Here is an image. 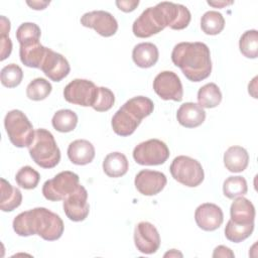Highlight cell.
Masks as SVG:
<instances>
[{
  "instance_id": "cell-1",
  "label": "cell",
  "mask_w": 258,
  "mask_h": 258,
  "mask_svg": "<svg viewBox=\"0 0 258 258\" xmlns=\"http://www.w3.org/2000/svg\"><path fill=\"white\" fill-rule=\"evenodd\" d=\"M12 226L18 236L38 235L45 241L59 239L64 229L60 217L45 208H34L20 213L14 218Z\"/></svg>"
},
{
  "instance_id": "cell-2",
  "label": "cell",
  "mask_w": 258,
  "mask_h": 258,
  "mask_svg": "<svg viewBox=\"0 0 258 258\" xmlns=\"http://www.w3.org/2000/svg\"><path fill=\"white\" fill-rule=\"evenodd\" d=\"M171 60L191 82H201L212 73L210 48L204 42L177 43L171 51Z\"/></svg>"
},
{
  "instance_id": "cell-3",
  "label": "cell",
  "mask_w": 258,
  "mask_h": 258,
  "mask_svg": "<svg viewBox=\"0 0 258 258\" xmlns=\"http://www.w3.org/2000/svg\"><path fill=\"white\" fill-rule=\"evenodd\" d=\"M32 160L42 168H52L60 160V150L53 135L46 129H36L28 146Z\"/></svg>"
},
{
  "instance_id": "cell-4",
  "label": "cell",
  "mask_w": 258,
  "mask_h": 258,
  "mask_svg": "<svg viewBox=\"0 0 258 258\" xmlns=\"http://www.w3.org/2000/svg\"><path fill=\"white\" fill-rule=\"evenodd\" d=\"M4 127L10 142L19 148L28 147L31 143L34 130L33 126L20 110L9 111L4 118Z\"/></svg>"
},
{
  "instance_id": "cell-5",
  "label": "cell",
  "mask_w": 258,
  "mask_h": 258,
  "mask_svg": "<svg viewBox=\"0 0 258 258\" xmlns=\"http://www.w3.org/2000/svg\"><path fill=\"white\" fill-rule=\"evenodd\" d=\"M169 170L176 181L188 187L200 185L205 178L202 164L197 159L185 155L175 157L170 164Z\"/></svg>"
},
{
  "instance_id": "cell-6",
  "label": "cell",
  "mask_w": 258,
  "mask_h": 258,
  "mask_svg": "<svg viewBox=\"0 0 258 258\" xmlns=\"http://www.w3.org/2000/svg\"><path fill=\"white\" fill-rule=\"evenodd\" d=\"M79 181L80 178L77 173L70 170L61 171L43 183L42 195L51 202L63 201L79 187Z\"/></svg>"
},
{
  "instance_id": "cell-7",
  "label": "cell",
  "mask_w": 258,
  "mask_h": 258,
  "mask_svg": "<svg viewBox=\"0 0 258 258\" xmlns=\"http://www.w3.org/2000/svg\"><path fill=\"white\" fill-rule=\"evenodd\" d=\"M166 26L164 13L159 5L148 7L133 22L132 31L139 38H147L162 31Z\"/></svg>"
},
{
  "instance_id": "cell-8",
  "label": "cell",
  "mask_w": 258,
  "mask_h": 258,
  "mask_svg": "<svg viewBox=\"0 0 258 258\" xmlns=\"http://www.w3.org/2000/svg\"><path fill=\"white\" fill-rule=\"evenodd\" d=\"M169 157L167 145L159 139L139 143L133 150V158L140 165H160Z\"/></svg>"
},
{
  "instance_id": "cell-9",
  "label": "cell",
  "mask_w": 258,
  "mask_h": 258,
  "mask_svg": "<svg viewBox=\"0 0 258 258\" xmlns=\"http://www.w3.org/2000/svg\"><path fill=\"white\" fill-rule=\"evenodd\" d=\"M98 94V87L89 80L75 79L63 89L64 100L83 107H93Z\"/></svg>"
},
{
  "instance_id": "cell-10",
  "label": "cell",
  "mask_w": 258,
  "mask_h": 258,
  "mask_svg": "<svg viewBox=\"0 0 258 258\" xmlns=\"http://www.w3.org/2000/svg\"><path fill=\"white\" fill-rule=\"evenodd\" d=\"M153 90L162 100L175 102L182 100L183 90L180 79L171 71H163L154 78Z\"/></svg>"
},
{
  "instance_id": "cell-11",
  "label": "cell",
  "mask_w": 258,
  "mask_h": 258,
  "mask_svg": "<svg viewBox=\"0 0 258 258\" xmlns=\"http://www.w3.org/2000/svg\"><path fill=\"white\" fill-rule=\"evenodd\" d=\"M81 24L85 27L93 28L104 37H110L118 30L116 18L111 13L104 10H95L85 13L81 17Z\"/></svg>"
},
{
  "instance_id": "cell-12",
  "label": "cell",
  "mask_w": 258,
  "mask_h": 258,
  "mask_svg": "<svg viewBox=\"0 0 258 258\" xmlns=\"http://www.w3.org/2000/svg\"><path fill=\"white\" fill-rule=\"evenodd\" d=\"M62 208L66 216L71 221H84L88 217L90 212L87 189L80 184L79 187L73 194L69 195L63 200Z\"/></svg>"
},
{
  "instance_id": "cell-13",
  "label": "cell",
  "mask_w": 258,
  "mask_h": 258,
  "mask_svg": "<svg viewBox=\"0 0 258 258\" xmlns=\"http://www.w3.org/2000/svg\"><path fill=\"white\" fill-rule=\"evenodd\" d=\"M134 243L139 252L153 254L159 249L160 236L151 223L140 222L134 229Z\"/></svg>"
},
{
  "instance_id": "cell-14",
  "label": "cell",
  "mask_w": 258,
  "mask_h": 258,
  "mask_svg": "<svg viewBox=\"0 0 258 258\" xmlns=\"http://www.w3.org/2000/svg\"><path fill=\"white\" fill-rule=\"evenodd\" d=\"M167 178L164 173L156 170L143 169L135 176V187L143 196H155L166 185Z\"/></svg>"
},
{
  "instance_id": "cell-15",
  "label": "cell",
  "mask_w": 258,
  "mask_h": 258,
  "mask_svg": "<svg viewBox=\"0 0 258 258\" xmlns=\"http://www.w3.org/2000/svg\"><path fill=\"white\" fill-rule=\"evenodd\" d=\"M40 70L51 81L60 82L70 74L71 67L68 59L62 54L48 48L40 66Z\"/></svg>"
},
{
  "instance_id": "cell-16",
  "label": "cell",
  "mask_w": 258,
  "mask_h": 258,
  "mask_svg": "<svg viewBox=\"0 0 258 258\" xmlns=\"http://www.w3.org/2000/svg\"><path fill=\"white\" fill-rule=\"evenodd\" d=\"M195 220L202 230L215 231L222 225L224 214L219 206L212 203H205L197 208Z\"/></svg>"
},
{
  "instance_id": "cell-17",
  "label": "cell",
  "mask_w": 258,
  "mask_h": 258,
  "mask_svg": "<svg viewBox=\"0 0 258 258\" xmlns=\"http://www.w3.org/2000/svg\"><path fill=\"white\" fill-rule=\"evenodd\" d=\"M161 9L166 18V24L169 28L173 30H181L187 27L190 22V12L189 10L181 5L172 2H160Z\"/></svg>"
},
{
  "instance_id": "cell-18",
  "label": "cell",
  "mask_w": 258,
  "mask_h": 258,
  "mask_svg": "<svg viewBox=\"0 0 258 258\" xmlns=\"http://www.w3.org/2000/svg\"><path fill=\"white\" fill-rule=\"evenodd\" d=\"M178 123L185 128H196L202 125L206 119V112L199 104L186 102L180 105L176 112Z\"/></svg>"
},
{
  "instance_id": "cell-19",
  "label": "cell",
  "mask_w": 258,
  "mask_h": 258,
  "mask_svg": "<svg viewBox=\"0 0 258 258\" xmlns=\"http://www.w3.org/2000/svg\"><path fill=\"white\" fill-rule=\"evenodd\" d=\"M68 156L72 163L86 165L93 161L95 157V147L86 139H77L70 143L68 147Z\"/></svg>"
},
{
  "instance_id": "cell-20",
  "label": "cell",
  "mask_w": 258,
  "mask_h": 258,
  "mask_svg": "<svg viewBox=\"0 0 258 258\" xmlns=\"http://www.w3.org/2000/svg\"><path fill=\"white\" fill-rule=\"evenodd\" d=\"M141 121L138 120L132 113L126 110L123 106L114 114L111 125L113 131L119 136H129L134 133Z\"/></svg>"
},
{
  "instance_id": "cell-21",
  "label": "cell",
  "mask_w": 258,
  "mask_h": 258,
  "mask_svg": "<svg viewBox=\"0 0 258 258\" xmlns=\"http://www.w3.org/2000/svg\"><path fill=\"white\" fill-rule=\"evenodd\" d=\"M47 50L48 47L43 46L39 41L21 44L19 48L20 60L28 68L40 69Z\"/></svg>"
},
{
  "instance_id": "cell-22",
  "label": "cell",
  "mask_w": 258,
  "mask_h": 258,
  "mask_svg": "<svg viewBox=\"0 0 258 258\" xmlns=\"http://www.w3.org/2000/svg\"><path fill=\"white\" fill-rule=\"evenodd\" d=\"M158 56V48L152 42L138 43L132 50V59L134 63L142 69L153 67L157 62Z\"/></svg>"
},
{
  "instance_id": "cell-23",
  "label": "cell",
  "mask_w": 258,
  "mask_h": 258,
  "mask_svg": "<svg viewBox=\"0 0 258 258\" xmlns=\"http://www.w3.org/2000/svg\"><path fill=\"white\" fill-rule=\"evenodd\" d=\"M231 220L237 224H251L255 219L253 204L243 196L235 198L230 208Z\"/></svg>"
},
{
  "instance_id": "cell-24",
  "label": "cell",
  "mask_w": 258,
  "mask_h": 258,
  "mask_svg": "<svg viewBox=\"0 0 258 258\" xmlns=\"http://www.w3.org/2000/svg\"><path fill=\"white\" fill-rule=\"evenodd\" d=\"M248 163L249 154L242 146H231L224 153L225 167L231 172H242L247 168Z\"/></svg>"
},
{
  "instance_id": "cell-25",
  "label": "cell",
  "mask_w": 258,
  "mask_h": 258,
  "mask_svg": "<svg viewBox=\"0 0 258 258\" xmlns=\"http://www.w3.org/2000/svg\"><path fill=\"white\" fill-rule=\"evenodd\" d=\"M127 157L121 152H111L104 158L103 170L109 177H121L128 171Z\"/></svg>"
},
{
  "instance_id": "cell-26",
  "label": "cell",
  "mask_w": 258,
  "mask_h": 258,
  "mask_svg": "<svg viewBox=\"0 0 258 258\" xmlns=\"http://www.w3.org/2000/svg\"><path fill=\"white\" fill-rule=\"evenodd\" d=\"M22 194L5 178H1L0 209L3 212H12L21 205Z\"/></svg>"
},
{
  "instance_id": "cell-27",
  "label": "cell",
  "mask_w": 258,
  "mask_h": 258,
  "mask_svg": "<svg viewBox=\"0 0 258 258\" xmlns=\"http://www.w3.org/2000/svg\"><path fill=\"white\" fill-rule=\"evenodd\" d=\"M123 107L132 113L138 120L142 121L145 117L149 116L153 112L154 104L147 97L137 96L125 102Z\"/></svg>"
},
{
  "instance_id": "cell-28",
  "label": "cell",
  "mask_w": 258,
  "mask_h": 258,
  "mask_svg": "<svg viewBox=\"0 0 258 258\" xmlns=\"http://www.w3.org/2000/svg\"><path fill=\"white\" fill-rule=\"evenodd\" d=\"M198 102L202 108H215L222 101V93L215 83H208L198 92Z\"/></svg>"
},
{
  "instance_id": "cell-29",
  "label": "cell",
  "mask_w": 258,
  "mask_h": 258,
  "mask_svg": "<svg viewBox=\"0 0 258 258\" xmlns=\"http://www.w3.org/2000/svg\"><path fill=\"white\" fill-rule=\"evenodd\" d=\"M51 124L53 128L62 133L73 131L78 124L77 114L70 109H61L54 113Z\"/></svg>"
},
{
  "instance_id": "cell-30",
  "label": "cell",
  "mask_w": 258,
  "mask_h": 258,
  "mask_svg": "<svg viewBox=\"0 0 258 258\" xmlns=\"http://www.w3.org/2000/svg\"><path fill=\"white\" fill-rule=\"evenodd\" d=\"M225 27L224 16L218 11H207L201 18V28L208 35H217Z\"/></svg>"
},
{
  "instance_id": "cell-31",
  "label": "cell",
  "mask_w": 258,
  "mask_h": 258,
  "mask_svg": "<svg viewBox=\"0 0 258 258\" xmlns=\"http://www.w3.org/2000/svg\"><path fill=\"white\" fill-rule=\"evenodd\" d=\"M254 230V223L251 224H237L231 219L228 221L225 228L226 238L234 243H240L251 236Z\"/></svg>"
},
{
  "instance_id": "cell-32",
  "label": "cell",
  "mask_w": 258,
  "mask_h": 258,
  "mask_svg": "<svg viewBox=\"0 0 258 258\" xmlns=\"http://www.w3.org/2000/svg\"><path fill=\"white\" fill-rule=\"evenodd\" d=\"M239 48L245 57L256 58L258 56V32L256 29L247 30L241 35Z\"/></svg>"
},
{
  "instance_id": "cell-33",
  "label": "cell",
  "mask_w": 258,
  "mask_h": 258,
  "mask_svg": "<svg viewBox=\"0 0 258 258\" xmlns=\"http://www.w3.org/2000/svg\"><path fill=\"white\" fill-rule=\"evenodd\" d=\"M51 84L43 78H36L26 87V96L32 101H41L51 93Z\"/></svg>"
},
{
  "instance_id": "cell-34",
  "label": "cell",
  "mask_w": 258,
  "mask_h": 258,
  "mask_svg": "<svg viewBox=\"0 0 258 258\" xmlns=\"http://www.w3.org/2000/svg\"><path fill=\"white\" fill-rule=\"evenodd\" d=\"M247 181L243 176H229L223 183V192L228 199H235L237 197L247 194Z\"/></svg>"
},
{
  "instance_id": "cell-35",
  "label": "cell",
  "mask_w": 258,
  "mask_h": 258,
  "mask_svg": "<svg viewBox=\"0 0 258 258\" xmlns=\"http://www.w3.org/2000/svg\"><path fill=\"white\" fill-rule=\"evenodd\" d=\"M39 179H40L39 173L29 165L21 167L15 175L16 183L20 187L25 189L35 188L39 182Z\"/></svg>"
},
{
  "instance_id": "cell-36",
  "label": "cell",
  "mask_w": 258,
  "mask_h": 258,
  "mask_svg": "<svg viewBox=\"0 0 258 258\" xmlns=\"http://www.w3.org/2000/svg\"><path fill=\"white\" fill-rule=\"evenodd\" d=\"M1 83L6 88H15L23 79L22 69L16 63H9L1 70Z\"/></svg>"
},
{
  "instance_id": "cell-37",
  "label": "cell",
  "mask_w": 258,
  "mask_h": 258,
  "mask_svg": "<svg viewBox=\"0 0 258 258\" xmlns=\"http://www.w3.org/2000/svg\"><path fill=\"white\" fill-rule=\"evenodd\" d=\"M40 34L41 31L37 24L33 22H24L16 30V39L21 45L29 42L39 41Z\"/></svg>"
},
{
  "instance_id": "cell-38",
  "label": "cell",
  "mask_w": 258,
  "mask_h": 258,
  "mask_svg": "<svg viewBox=\"0 0 258 258\" xmlns=\"http://www.w3.org/2000/svg\"><path fill=\"white\" fill-rule=\"evenodd\" d=\"M115 103L113 92L106 87H98V94L93 109L97 112H106L110 110Z\"/></svg>"
},
{
  "instance_id": "cell-39",
  "label": "cell",
  "mask_w": 258,
  "mask_h": 258,
  "mask_svg": "<svg viewBox=\"0 0 258 258\" xmlns=\"http://www.w3.org/2000/svg\"><path fill=\"white\" fill-rule=\"evenodd\" d=\"M1 57L0 60L7 58L12 51V41L7 33H1Z\"/></svg>"
},
{
  "instance_id": "cell-40",
  "label": "cell",
  "mask_w": 258,
  "mask_h": 258,
  "mask_svg": "<svg viewBox=\"0 0 258 258\" xmlns=\"http://www.w3.org/2000/svg\"><path fill=\"white\" fill-rule=\"evenodd\" d=\"M116 5L123 12H131L135 10V8L139 5V1L138 0H134V1L121 0V1H116Z\"/></svg>"
},
{
  "instance_id": "cell-41",
  "label": "cell",
  "mask_w": 258,
  "mask_h": 258,
  "mask_svg": "<svg viewBox=\"0 0 258 258\" xmlns=\"http://www.w3.org/2000/svg\"><path fill=\"white\" fill-rule=\"evenodd\" d=\"M234 256L235 255L232 252V250L223 245L216 247L213 253V257H234Z\"/></svg>"
},
{
  "instance_id": "cell-42",
  "label": "cell",
  "mask_w": 258,
  "mask_h": 258,
  "mask_svg": "<svg viewBox=\"0 0 258 258\" xmlns=\"http://www.w3.org/2000/svg\"><path fill=\"white\" fill-rule=\"evenodd\" d=\"M27 5H29L34 10H42L44 9L50 2L49 1H26Z\"/></svg>"
},
{
  "instance_id": "cell-43",
  "label": "cell",
  "mask_w": 258,
  "mask_h": 258,
  "mask_svg": "<svg viewBox=\"0 0 258 258\" xmlns=\"http://www.w3.org/2000/svg\"><path fill=\"white\" fill-rule=\"evenodd\" d=\"M232 3H233V2H225V1H221V2H210V1H208V4H209V5H212V6L218 7V8H221V7L230 5V4H232Z\"/></svg>"
},
{
  "instance_id": "cell-44",
  "label": "cell",
  "mask_w": 258,
  "mask_h": 258,
  "mask_svg": "<svg viewBox=\"0 0 258 258\" xmlns=\"http://www.w3.org/2000/svg\"><path fill=\"white\" fill-rule=\"evenodd\" d=\"M167 256H169V257H172V256H180V257H182V254L179 253L178 251H176L175 249H171L169 252L164 254V257H167Z\"/></svg>"
}]
</instances>
